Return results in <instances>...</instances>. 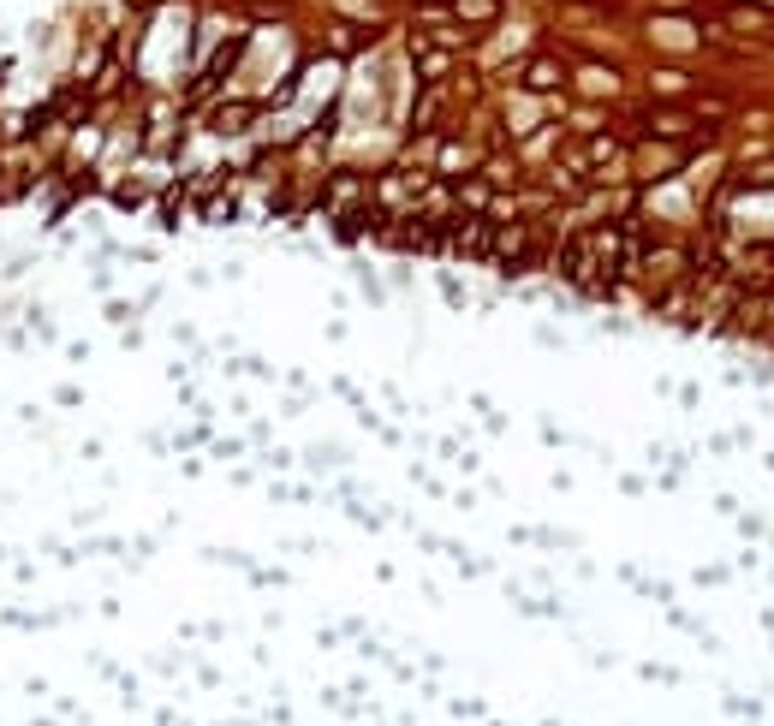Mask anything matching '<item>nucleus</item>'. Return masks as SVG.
Instances as JSON below:
<instances>
[{
	"label": "nucleus",
	"instance_id": "nucleus-4",
	"mask_svg": "<svg viewBox=\"0 0 774 726\" xmlns=\"http://www.w3.org/2000/svg\"><path fill=\"white\" fill-rule=\"evenodd\" d=\"M524 84H531V90H560V84H566V71H560L554 60H531V71H524Z\"/></svg>",
	"mask_w": 774,
	"mask_h": 726
},
{
	"label": "nucleus",
	"instance_id": "nucleus-6",
	"mask_svg": "<svg viewBox=\"0 0 774 726\" xmlns=\"http://www.w3.org/2000/svg\"><path fill=\"white\" fill-rule=\"evenodd\" d=\"M649 131H661V137H679V131H691L685 114H649Z\"/></svg>",
	"mask_w": 774,
	"mask_h": 726
},
{
	"label": "nucleus",
	"instance_id": "nucleus-7",
	"mask_svg": "<svg viewBox=\"0 0 774 726\" xmlns=\"http://www.w3.org/2000/svg\"><path fill=\"white\" fill-rule=\"evenodd\" d=\"M649 84H656V90H667V96H674V90H685V78H679V71H656Z\"/></svg>",
	"mask_w": 774,
	"mask_h": 726
},
{
	"label": "nucleus",
	"instance_id": "nucleus-5",
	"mask_svg": "<svg viewBox=\"0 0 774 726\" xmlns=\"http://www.w3.org/2000/svg\"><path fill=\"white\" fill-rule=\"evenodd\" d=\"M488 203H495V197H488V185H483V179H465V185H459V209L483 214V209H488Z\"/></svg>",
	"mask_w": 774,
	"mask_h": 726
},
{
	"label": "nucleus",
	"instance_id": "nucleus-3",
	"mask_svg": "<svg viewBox=\"0 0 774 726\" xmlns=\"http://www.w3.org/2000/svg\"><path fill=\"white\" fill-rule=\"evenodd\" d=\"M727 24L732 30H757V36H774V13H762V6H732Z\"/></svg>",
	"mask_w": 774,
	"mask_h": 726
},
{
	"label": "nucleus",
	"instance_id": "nucleus-1",
	"mask_svg": "<svg viewBox=\"0 0 774 726\" xmlns=\"http://www.w3.org/2000/svg\"><path fill=\"white\" fill-rule=\"evenodd\" d=\"M447 13L459 18V24H495L501 18V0H453Z\"/></svg>",
	"mask_w": 774,
	"mask_h": 726
},
{
	"label": "nucleus",
	"instance_id": "nucleus-2",
	"mask_svg": "<svg viewBox=\"0 0 774 726\" xmlns=\"http://www.w3.org/2000/svg\"><path fill=\"white\" fill-rule=\"evenodd\" d=\"M447 71H453V54H447V48H417V78H423V84H435V78H447Z\"/></svg>",
	"mask_w": 774,
	"mask_h": 726
}]
</instances>
